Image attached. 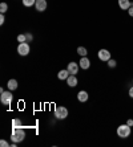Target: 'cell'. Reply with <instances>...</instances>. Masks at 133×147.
I'll use <instances>...</instances> for the list:
<instances>
[{
  "mask_svg": "<svg viewBox=\"0 0 133 147\" xmlns=\"http://www.w3.org/2000/svg\"><path fill=\"white\" fill-rule=\"evenodd\" d=\"M24 138H25V131L20 127H14L12 129V134H11V139L15 143H19V142H23Z\"/></svg>",
  "mask_w": 133,
  "mask_h": 147,
  "instance_id": "6da1fadb",
  "label": "cell"
},
{
  "mask_svg": "<svg viewBox=\"0 0 133 147\" xmlns=\"http://www.w3.org/2000/svg\"><path fill=\"white\" fill-rule=\"evenodd\" d=\"M117 135L120 138H128L130 135V126L128 125H121V126L117 127Z\"/></svg>",
  "mask_w": 133,
  "mask_h": 147,
  "instance_id": "7a4b0ae2",
  "label": "cell"
},
{
  "mask_svg": "<svg viewBox=\"0 0 133 147\" xmlns=\"http://www.w3.org/2000/svg\"><path fill=\"white\" fill-rule=\"evenodd\" d=\"M12 99H14V94L11 92H3L1 96H0V102L3 103V105H5V106H10Z\"/></svg>",
  "mask_w": 133,
  "mask_h": 147,
  "instance_id": "3957f363",
  "label": "cell"
},
{
  "mask_svg": "<svg viewBox=\"0 0 133 147\" xmlns=\"http://www.w3.org/2000/svg\"><path fill=\"white\" fill-rule=\"evenodd\" d=\"M55 117L57 119H65L68 117V109L64 106H57L55 109Z\"/></svg>",
  "mask_w": 133,
  "mask_h": 147,
  "instance_id": "277c9868",
  "label": "cell"
},
{
  "mask_svg": "<svg viewBox=\"0 0 133 147\" xmlns=\"http://www.w3.org/2000/svg\"><path fill=\"white\" fill-rule=\"evenodd\" d=\"M29 52H31V48H29L28 42H20L17 45V53L20 56H27L29 55Z\"/></svg>",
  "mask_w": 133,
  "mask_h": 147,
  "instance_id": "5b68a950",
  "label": "cell"
},
{
  "mask_svg": "<svg viewBox=\"0 0 133 147\" xmlns=\"http://www.w3.org/2000/svg\"><path fill=\"white\" fill-rule=\"evenodd\" d=\"M97 55H99L100 60H101V61H104V62H108L110 60V52L108 51V49H100Z\"/></svg>",
  "mask_w": 133,
  "mask_h": 147,
  "instance_id": "8992f818",
  "label": "cell"
},
{
  "mask_svg": "<svg viewBox=\"0 0 133 147\" xmlns=\"http://www.w3.org/2000/svg\"><path fill=\"white\" fill-rule=\"evenodd\" d=\"M35 7H36V11H39V12H44L47 9V0H36Z\"/></svg>",
  "mask_w": 133,
  "mask_h": 147,
  "instance_id": "52a82bcc",
  "label": "cell"
},
{
  "mask_svg": "<svg viewBox=\"0 0 133 147\" xmlns=\"http://www.w3.org/2000/svg\"><path fill=\"white\" fill-rule=\"evenodd\" d=\"M78 65H80V68L81 69L87 70V69H89V66H91V61H89V58L85 56V57H81L80 62H78Z\"/></svg>",
  "mask_w": 133,
  "mask_h": 147,
  "instance_id": "ba28073f",
  "label": "cell"
},
{
  "mask_svg": "<svg viewBox=\"0 0 133 147\" xmlns=\"http://www.w3.org/2000/svg\"><path fill=\"white\" fill-rule=\"evenodd\" d=\"M78 66H80L78 64H76V62L72 61V62H69L68 64V68L67 69H68V72L71 73V74L75 76V74H77V72H78Z\"/></svg>",
  "mask_w": 133,
  "mask_h": 147,
  "instance_id": "9c48e42d",
  "label": "cell"
},
{
  "mask_svg": "<svg viewBox=\"0 0 133 147\" xmlns=\"http://www.w3.org/2000/svg\"><path fill=\"white\" fill-rule=\"evenodd\" d=\"M119 5L123 11H128L132 5V3H130V0H119Z\"/></svg>",
  "mask_w": 133,
  "mask_h": 147,
  "instance_id": "30bf717a",
  "label": "cell"
},
{
  "mask_svg": "<svg viewBox=\"0 0 133 147\" xmlns=\"http://www.w3.org/2000/svg\"><path fill=\"white\" fill-rule=\"evenodd\" d=\"M77 99L80 102H87L88 101V93L85 90H81V92L77 93Z\"/></svg>",
  "mask_w": 133,
  "mask_h": 147,
  "instance_id": "8fae6325",
  "label": "cell"
},
{
  "mask_svg": "<svg viewBox=\"0 0 133 147\" xmlns=\"http://www.w3.org/2000/svg\"><path fill=\"white\" fill-rule=\"evenodd\" d=\"M67 84H68V86H71V88H75V86H77V78H76V76L71 74L67 78Z\"/></svg>",
  "mask_w": 133,
  "mask_h": 147,
  "instance_id": "7c38bea8",
  "label": "cell"
},
{
  "mask_svg": "<svg viewBox=\"0 0 133 147\" xmlns=\"http://www.w3.org/2000/svg\"><path fill=\"white\" fill-rule=\"evenodd\" d=\"M17 81L16 80H8V84H7V86H8V90H16L17 89Z\"/></svg>",
  "mask_w": 133,
  "mask_h": 147,
  "instance_id": "4fadbf2b",
  "label": "cell"
},
{
  "mask_svg": "<svg viewBox=\"0 0 133 147\" xmlns=\"http://www.w3.org/2000/svg\"><path fill=\"white\" fill-rule=\"evenodd\" d=\"M69 76H71V73L68 72V69H65V70H60L59 72L57 77H59V80H67Z\"/></svg>",
  "mask_w": 133,
  "mask_h": 147,
  "instance_id": "5bb4252c",
  "label": "cell"
},
{
  "mask_svg": "<svg viewBox=\"0 0 133 147\" xmlns=\"http://www.w3.org/2000/svg\"><path fill=\"white\" fill-rule=\"evenodd\" d=\"M77 53L81 56V57H85V56L88 55V51H87V48H84V47H78V48H77Z\"/></svg>",
  "mask_w": 133,
  "mask_h": 147,
  "instance_id": "9a60e30c",
  "label": "cell"
},
{
  "mask_svg": "<svg viewBox=\"0 0 133 147\" xmlns=\"http://www.w3.org/2000/svg\"><path fill=\"white\" fill-rule=\"evenodd\" d=\"M35 3H36V0H23V4L25 7H32L35 5Z\"/></svg>",
  "mask_w": 133,
  "mask_h": 147,
  "instance_id": "2e32d148",
  "label": "cell"
},
{
  "mask_svg": "<svg viewBox=\"0 0 133 147\" xmlns=\"http://www.w3.org/2000/svg\"><path fill=\"white\" fill-rule=\"evenodd\" d=\"M7 11H8V4L7 3H1V4H0V12H1V13H5Z\"/></svg>",
  "mask_w": 133,
  "mask_h": 147,
  "instance_id": "e0dca14e",
  "label": "cell"
},
{
  "mask_svg": "<svg viewBox=\"0 0 133 147\" xmlns=\"http://www.w3.org/2000/svg\"><path fill=\"white\" fill-rule=\"evenodd\" d=\"M16 38H17V41H19V42H27V36H25V33L19 34Z\"/></svg>",
  "mask_w": 133,
  "mask_h": 147,
  "instance_id": "ac0fdd59",
  "label": "cell"
},
{
  "mask_svg": "<svg viewBox=\"0 0 133 147\" xmlns=\"http://www.w3.org/2000/svg\"><path fill=\"white\" fill-rule=\"evenodd\" d=\"M12 127H21V121L20 119H14L12 121Z\"/></svg>",
  "mask_w": 133,
  "mask_h": 147,
  "instance_id": "d6986e66",
  "label": "cell"
},
{
  "mask_svg": "<svg viewBox=\"0 0 133 147\" xmlns=\"http://www.w3.org/2000/svg\"><path fill=\"white\" fill-rule=\"evenodd\" d=\"M116 60H112V58H110L109 61H108V66H109V68H116Z\"/></svg>",
  "mask_w": 133,
  "mask_h": 147,
  "instance_id": "ffe728a7",
  "label": "cell"
},
{
  "mask_svg": "<svg viewBox=\"0 0 133 147\" xmlns=\"http://www.w3.org/2000/svg\"><path fill=\"white\" fill-rule=\"evenodd\" d=\"M0 146H1V147H8V146H10V144H8V142H7V140L1 139V140H0Z\"/></svg>",
  "mask_w": 133,
  "mask_h": 147,
  "instance_id": "44dd1931",
  "label": "cell"
},
{
  "mask_svg": "<svg viewBox=\"0 0 133 147\" xmlns=\"http://www.w3.org/2000/svg\"><path fill=\"white\" fill-rule=\"evenodd\" d=\"M4 21H5V17H4V13H1V15H0V24L3 25Z\"/></svg>",
  "mask_w": 133,
  "mask_h": 147,
  "instance_id": "7402d4cb",
  "label": "cell"
},
{
  "mask_svg": "<svg viewBox=\"0 0 133 147\" xmlns=\"http://www.w3.org/2000/svg\"><path fill=\"white\" fill-rule=\"evenodd\" d=\"M128 12H129V16L133 17V5H130V8L128 9Z\"/></svg>",
  "mask_w": 133,
  "mask_h": 147,
  "instance_id": "603a6c76",
  "label": "cell"
},
{
  "mask_svg": "<svg viewBox=\"0 0 133 147\" xmlns=\"http://www.w3.org/2000/svg\"><path fill=\"white\" fill-rule=\"evenodd\" d=\"M126 125L132 127V126H133V119H128V121H126Z\"/></svg>",
  "mask_w": 133,
  "mask_h": 147,
  "instance_id": "cb8c5ba5",
  "label": "cell"
},
{
  "mask_svg": "<svg viewBox=\"0 0 133 147\" xmlns=\"http://www.w3.org/2000/svg\"><path fill=\"white\" fill-rule=\"evenodd\" d=\"M25 36H27V41H31L32 40V34L31 33H25Z\"/></svg>",
  "mask_w": 133,
  "mask_h": 147,
  "instance_id": "d4e9b609",
  "label": "cell"
},
{
  "mask_svg": "<svg viewBox=\"0 0 133 147\" xmlns=\"http://www.w3.org/2000/svg\"><path fill=\"white\" fill-rule=\"evenodd\" d=\"M129 96H130V98H133V86L129 89Z\"/></svg>",
  "mask_w": 133,
  "mask_h": 147,
  "instance_id": "484cf974",
  "label": "cell"
}]
</instances>
